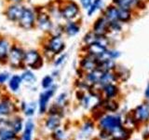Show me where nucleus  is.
Segmentation results:
<instances>
[{
    "label": "nucleus",
    "mask_w": 149,
    "mask_h": 140,
    "mask_svg": "<svg viewBox=\"0 0 149 140\" xmlns=\"http://www.w3.org/2000/svg\"><path fill=\"white\" fill-rule=\"evenodd\" d=\"M66 43L62 36L47 35L41 43V52L46 61L52 62L56 55L65 51Z\"/></svg>",
    "instance_id": "1"
},
{
    "label": "nucleus",
    "mask_w": 149,
    "mask_h": 140,
    "mask_svg": "<svg viewBox=\"0 0 149 140\" xmlns=\"http://www.w3.org/2000/svg\"><path fill=\"white\" fill-rule=\"evenodd\" d=\"M59 3L62 21H79L81 17V7L74 0H62Z\"/></svg>",
    "instance_id": "2"
},
{
    "label": "nucleus",
    "mask_w": 149,
    "mask_h": 140,
    "mask_svg": "<svg viewBox=\"0 0 149 140\" xmlns=\"http://www.w3.org/2000/svg\"><path fill=\"white\" fill-rule=\"evenodd\" d=\"M24 49L21 43L16 41H13L12 46L9 50V53L8 56L7 64L9 65V67L12 69H24V56H25Z\"/></svg>",
    "instance_id": "3"
},
{
    "label": "nucleus",
    "mask_w": 149,
    "mask_h": 140,
    "mask_svg": "<svg viewBox=\"0 0 149 140\" xmlns=\"http://www.w3.org/2000/svg\"><path fill=\"white\" fill-rule=\"evenodd\" d=\"M36 8L32 6H24L23 11L19 19L16 24L19 28H21L23 31H30L36 29Z\"/></svg>",
    "instance_id": "4"
},
{
    "label": "nucleus",
    "mask_w": 149,
    "mask_h": 140,
    "mask_svg": "<svg viewBox=\"0 0 149 140\" xmlns=\"http://www.w3.org/2000/svg\"><path fill=\"white\" fill-rule=\"evenodd\" d=\"M99 126L102 131L112 134L116 130L123 126V120L120 114L104 113L99 119Z\"/></svg>",
    "instance_id": "5"
},
{
    "label": "nucleus",
    "mask_w": 149,
    "mask_h": 140,
    "mask_svg": "<svg viewBox=\"0 0 149 140\" xmlns=\"http://www.w3.org/2000/svg\"><path fill=\"white\" fill-rule=\"evenodd\" d=\"M37 15H36V29H38L42 33L46 35L50 34L54 27V20L49 15V13L47 10V8L44 7L36 8Z\"/></svg>",
    "instance_id": "6"
},
{
    "label": "nucleus",
    "mask_w": 149,
    "mask_h": 140,
    "mask_svg": "<svg viewBox=\"0 0 149 140\" xmlns=\"http://www.w3.org/2000/svg\"><path fill=\"white\" fill-rule=\"evenodd\" d=\"M45 58L38 49H28L25 51L24 66L32 70H38L43 67Z\"/></svg>",
    "instance_id": "7"
},
{
    "label": "nucleus",
    "mask_w": 149,
    "mask_h": 140,
    "mask_svg": "<svg viewBox=\"0 0 149 140\" xmlns=\"http://www.w3.org/2000/svg\"><path fill=\"white\" fill-rule=\"evenodd\" d=\"M24 6V4H6L3 10V15L8 22L17 23L23 11Z\"/></svg>",
    "instance_id": "8"
},
{
    "label": "nucleus",
    "mask_w": 149,
    "mask_h": 140,
    "mask_svg": "<svg viewBox=\"0 0 149 140\" xmlns=\"http://www.w3.org/2000/svg\"><path fill=\"white\" fill-rule=\"evenodd\" d=\"M111 3L121 8L130 9L137 14L146 9L148 5L147 3L139 1V0H112Z\"/></svg>",
    "instance_id": "9"
},
{
    "label": "nucleus",
    "mask_w": 149,
    "mask_h": 140,
    "mask_svg": "<svg viewBox=\"0 0 149 140\" xmlns=\"http://www.w3.org/2000/svg\"><path fill=\"white\" fill-rule=\"evenodd\" d=\"M98 64H99V60L97 58L87 53H81L78 62V68L85 74L98 68Z\"/></svg>",
    "instance_id": "10"
},
{
    "label": "nucleus",
    "mask_w": 149,
    "mask_h": 140,
    "mask_svg": "<svg viewBox=\"0 0 149 140\" xmlns=\"http://www.w3.org/2000/svg\"><path fill=\"white\" fill-rule=\"evenodd\" d=\"M91 30L98 36H109V22L101 14L92 22Z\"/></svg>",
    "instance_id": "11"
},
{
    "label": "nucleus",
    "mask_w": 149,
    "mask_h": 140,
    "mask_svg": "<svg viewBox=\"0 0 149 140\" xmlns=\"http://www.w3.org/2000/svg\"><path fill=\"white\" fill-rule=\"evenodd\" d=\"M56 90H57V86L54 85L48 90H44L42 92H40L39 98H38V106L40 113H45L47 111V107L49 106V103L50 99L54 96Z\"/></svg>",
    "instance_id": "12"
},
{
    "label": "nucleus",
    "mask_w": 149,
    "mask_h": 140,
    "mask_svg": "<svg viewBox=\"0 0 149 140\" xmlns=\"http://www.w3.org/2000/svg\"><path fill=\"white\" fill-rule=\"evenodd\" d=\"M13 40L8 36L0 34V64H7L8 56L12 46Z\"/></svg>",
    "instance_id": "13"
},
{
    "label": "nucleus",
    "mask_w": 149,
    "mask_h": 140,
    "mask_svg": "<svg viewBox=\"0 0 149 140\" xmlns=\"http://www.w3.org/2000/svg\"><path fill=\"white\" fill-rule=\"evenodd\" d=\"M132 115L138 124L146 123L149 121V107L146 103H143L135 107L132 112Z\"/></svg>",
    "instance_id": "14"
},
{
    "label": "nucleus",
    "mask_w": 149,
    "mask_h": 140,
    "mask_svg": "<svg viewBox=\"0 0 149 140\" xmlns=\"http://www.w3.org/2000/svg\"><path fill=\"white\" fill-rule=\"evenodd\" d=\"M107 49L108 48H105L104 46L101 45L100 43H98V42H94V43H91L90 45L82 46L81 52L90 54V55L93 56V57L99 59L101 56L105 52Z\"/></svg>",
    "instance_id": "15"
},
{
    "label": "nucleus",
    "mask_w": 149,
    "mask_h": 140,
    "mask_svg": "<svg viewBox=\"0 0 149 140\" xmlns=\"http://www.w3.org/2000/svg\"><path fill=\"white\" fill-rule=\"evenodd\" d=\"M102 99H116L120 95V88L118 83H110L101 88Z\"/></svg>",
    "instance_id": "16"
},
{
    "label": "nucleus",
    "mask_w": 149,
    "mask_h": 140,
    "mask_svg": "<svg viewBox=\"0 0 149 140\" xmlns=\"http://www.w3.org/2000/svg\"><path fill=\"white\" fill-rule=\"evenodd\" d=\"M81 31V22L79 21H69L63 22V35L67 37H74Z\"/></svg>",
    "instance_id": "17"
},
{
    "label": "nucleus",
    "mask_w": 149,
    "mask_h": 140,
    "mask_svg": "<svg viewBox=\"0 0 149 140\" xmlns=\"http://www.w3.org/2000/svg\"><path fill=\"white\" fill-rule=\"evenodd\" d=\"M101 14L104 16L108 22H114L118 21V7L115 6L113 4L107 5L106 7H104L102 9Z\"/></svg>",
    "instance_id": "18"
},
{
    "label": "nucleus",
    "mask_w": 149,
    "mask_h": 140,
    "mask_svg": "<svg viewBox=\"0 0 149 140\" xmlns=\"http://www.w3.org/2000/svg\"><path fill=\"white\" fill-rule=\"evenodd\" d=\"M102 74H104V71H102L101 69L96 68L94 70H92L91 72H88L85 74V76L83 78H85V80L90 84L91 87L93 86H98L100 83V80L102 78Z\"/></svg>",
    "instance_id": "19"
},
{
    "label": "nucleus",
    "mask_w": 149,
    "mask_h": 140,
    "mask_svg": "<svg viewBox=\"0 0 149 140\" xmlns=\"http://www.w3.org/2000/svg\"><path fill=\"white\" fill-rule=\"evenodd\" d=\"M138 14L136 12H134L130 9H126V8H118V21L120 22L123 24H128L132 21H133V19L136 17Z\"/></svg>",
    "instance_id": "20"
},
{
    "label": "nucleus",
    "mask_w": 149,
    "mask_h": 140,
    "mask_svg": "<svg viewBox=\"0 0 149 140\" xmlns=\"http://www.w3.org/2000/svg\"><path fill=\"white\" fill-rule=\"evenodd\" d=\"M101 107L104 112L116 113L119 109V102L116 99H102Z\"/></svg>",
    "instance_id": "21"
},
{
    "label": "nucleus",
    "mask_w": 149,
    "mask_h": 140,
    "mask_svg": "<svg viewBox=\"0 0 149 140\" xmlns=\"http://www.w3.org/2000/svg\"><path fill=\"white\" fill-rule=\"evenodd\" d=\"M15 109V105L9 98H2L0 101V117L9 115Z\"/></svg>",
    "instance_id": "22"
},
{
    "label": "nucleus",
    "mask_w": 149,
    "mask_h": 140,
    "mask_svg": "<svg viewBox=\"0 0 149 140\" xmlns=\"http://www.w3.org/2000/svg\"><path fill=\"white\" fill-rule=\"evenodd\" d=\"M22 84V79L21 75L14 74V75H11L10 78L8 79V87L12 92H18L20 91Z\"/></svg>",
    "instance_id": "23"
},
{
    "label": "nucleus",
    "mask_w": 149,
    "mask_h": 140,
    "mask_svg": "<svg viewBox=\"0 0 149 140\" xmlns=\"http://www.w3.org/2000/svg\"><path fill=\"white\" fill-rule=\"evenodd\" d=\"M110 83H118V77H116V74L115 71L104 72L98 87L102 88L104 85H107V84H110Z\"/></svg>",
    "instance_id": "24"
},
{
    "label": "nucleus",
    "mask_w": 149,
    "mask_h": 140,
    "mask_svg": "<svg viewBox=\"0 0 149 140\" xmlns=\"http://www.w3.org/2000/svg\"><path fill=\"white\" fill-rule=\"evenodd\" d=\"M116 66H118V63L116 60L112 59H106V60H101L99 61V64H98V68L101 69L102 71H115Z\"/></svg>",
    "instance_id": "25"
},
{
    "label": "nucleus",
    "mask_w": 149,
    "mask_h": 140,
    "mask_svg": "<svg viewBox=\"0 0 149 140\" xmlns=\"http://www.w3.org/2000/svg\"><path fill=\"white\" fill-rule=\"evenodd\" d=\"M21 77L22 79V82H24L29 85H33L36 82V76L34 72V70L29 68L22 69V72L21 74Z\"/></svg>",
    "instance_id": "26"
},
{
    "label": "nucleus",
    "mask_w": 149,
    "mask_h": 140,
    "mask_svg": "<svg viewBox=\"0 0 149 140\" xmlns=\"http://www.w3.org/2000/svg\"><path fill=\"white\" fill-rule=\"evenodd\" d=\"M104 8V0H93V2L91 3V7L86 10L87 16L88 17L94 16L98 11H102V9Z\"/></svg>",
    "instance_id": "27"
},
{
    "label": "nucleus",
    "mask_w": 149,
    "mask_h": 140,
    "mask_svg": "<svg viewBox=\"0 0 149 140\" xmlns=\"http://www.w3.org/2000/svg\"><path fill=\"white\" fill-rule=\"evenodd\" d=\"M115 72L116 74V77H118V82L120 81H127L130 77V69L127 68L124 65H121L118 64V66H116Z\"/></svg>",
    "instance_id": "28"
},
{
    "label": "nucleus",
    "mask_w": 149,
    "mask_h": 140,
    "mask_svg": "<svg viewBox=\"0 0 149 140\" xmlns=\"http://www.w3.org/2000/svg\"><path fill=\"white\" fill-rule=\"evenodd\" d=\"M121 56V51L116 48H113V47H110L106 50L105 52L102 54L101 57L98 59L99 61L101 60H106V59H112V60H118L120 58Z\"/></svg>",
    "instance_id": "29"
},
{
    "label": "nucleus",
    "mask_w": 149,
    "mask_h": 140,
    "mask_svg": "<svg viewBox=\"0 0 149 140\" xmlns=\"http://www.w3.org/2000/svg\"><path fill=\"white\" fill-rule=\"evenodd\" d=\"M97 36L98 35H96L94 32H92L90 29L88 32L85 33V35L82 37V46H87L91 43H94L97 40Z\"/></svg>",
    "instance_id": "30"
},
{
    "label": "nucleus",
    "mask_w": 149,
    "mask_h": 140,
    "mask_svg": "<svg viewBox=\"0 0 149 140\" xmlns=\"http://www.w3.org/2000/svg\"><path fill=\"white\" fill-rule=\"evenodd\" d=\"M124 24L121 23L118 21H114V22H109V31H110V36L111 35H118L123 31Z\"/></svg>",
    "instance_id": "31"
},
{
    "label": "nucleus",
    "mask_w": 149,
    "mask_h": 140,
    "mask_svg": "<svg viewBox=\"0 0 149 140\" xmlns=\"http://www.w3.org/2000/svg\"><path fill=\"white\" fill-rule=\"evenodd\" d=\"M61 124L60 116L58 115H51L48 120L46 121V126L50 130H56Z\"/></svg>",
    "instance_id": "32"
},
{
    "label": "nucleus",
    "mask_w": 149,
    "mask_h": 140,
    "mask_svg": "<svg viewBox=\"0 0 149 140\" xmlns=\"http://www.w3.org/2000/svg\"><path fill=\"white\" fill-rule=\"evenodd\" d=\"M67 57H68V55H67V53L64 51V52H63V53L56 55L51 63H52L53 66H54L55 68H59L60 66H62V65H63L65 62H66Z\"/></svg>",
    "instance_id": "33"
},
{
    "label": "nucleus",
    "mask_w": 149,
    "mask_h": 140,
    "mask_svg": "<svg viewBox=\"0 0 149 140\" xmlns=\"http://www.w3.org/2000/svg\"><path fill=\"white\" fill-rule=\"evenodd\" d=\"M33 130H34V123L31 120H29L25 123L24 133L22 135V140H32Z\"/></svg>",
    "instance_id": "34"
},
{
    "label": "nucleus",
    "mask_w": 149,
    "mask_h": 140,
    "mask_svg": "<svg viewBox=\"0 0 149 140\" xmlns=\"http://www.w3.org/2000/svg\"><path fill=\"white\" fill-rule=\"evenodd\" d=\"M54 85V78L51 75H46L41 79V87L43 88V90H48Z\"/></svg>",
    "instance_id": "35"
},
{
    "label": "nucleus",
    "mask_w": 149,
    "mask_h": 140,
    "mask_svg": "<svg viewBox=\"0 0 149 140\" xmlns=\"http://www.w3.org/2000/svg\"><path fill=\"white\" fill-rule=\"evenodd\" d=\"M16 134L12 131L6 129V128H2L0 129V138L1 140H8V139H13L15 138Z\"/></svg>",
    "instance_id": "36"
},
{
    "label": "nucleus",
    "mask_w": 149,
    "mask_h": 140,
    "mask_svg": "<svg viewBox=\"0 0 149 140\" xmlns=\"http://www.w3.org/2000/svg\"><path fill=\"white\" fill-rule=\"evenodd\" d=\"M36 105V103H30V104H26L25 102L22 103V109L24 110V113L26 116H31L35 113Z\"/></svg>",
    "instance_id": "37"
},
{
    "label": "nucleus",
    "mask_w": 149,
    "mask_h": 140,
    "mask_svg": "<svg viewBox=\"0 0 149 140\" xmlns=\"http://www.w3.org/2000/svg\"><path fill=\"white\" fill-rule=\"evenodd\" d=\"M67 102V94L66 92H62L60 93L58 95V97L56 98V104L61 106H63Z\"/></svg>",
    "instance_id": "38"
},
{
    "label": "nucleus",
    "mask_w": 149,
    "mask_h": 140,
    "mask_svg": "<svg viewBox=\"0 0 149 140\" xmlns=\"http://www.w3.org/2000/svg\"><path fill=\"white\" fill-rule=\"evenodd\" d=\"M10 76L11 75L9 74V72H8V71L0 72V85H4V84L8 83Z\"/></svg>",
    "instance_id": "39"
},
{
    "label": "nucleus",
    "mask_w": 149,
    "mask_h": 140,
    "mask_svg": "<svg viewBox=\"0 0 149 140\" xmlns=\"http://www.w3.org/2000/svg\"><path fill=\"white\" fill-rule=\"evenodd\" d=\"M11 126H12L13 130L15 131V133H19V132H20V131L22 130V123L21 119H16L12 123Z\"/></svg>",
    "instance_id": "40"
},
{
    "label": "nucleus",
    "mask_w": 149,
    "mask_h": 140,
    "mask_svg": "<svg viewBox=\"0 0 149 140\" xmlns=\"http://www.w3.org/2000/svg\"><path fill=\"white\" fill-rule=\"evenodd\" d=\"M92 2H93V0H78L79 6H80L81 8L84 9V10H87V9L91 7Z\"/></svg>",
    "instance_id": "41"
},
{
    "label": "nucleus",
    "mask_w": 149,
    "mask_h": 140,
    "mask_svg": "<svg viewBox=\"0 0 149 140\" xmlns=\"http://www.w3.org/2000/svg\"><path fill=\"white\" fill-rule=\"evenodd\" d=\"M93 127H94V125H93V123H91V121H88V123H86L85 125H84L83 131L85 133L88 134V133H91V131L93 130Z\"/></svg>",
    "instance_id": "42"
},
{
    "label": "nucleus",
    "mask_w": 149,
    "mask_h": 140,
    "mask_svg": "<svg viewBox=\"0 0 149 140\" xmlns=\"http://www.w3.org/2000/svg\"><path fill=\"white\" fill-rule=\"evenodd\" d=\"M143 139H146V140L149 139V121L146 123V127H144V131L143 133Z\"/></svg>",
    "instance_id": "43"
},
{
    "label": "nucleus",
    "mask_w": 149,
    "mask_h": 140,
    "mask_svg": "<svg viewBox=\"0 0 149 140\" xmlns=\"http://www.w3.org/2000/svg\"><path fill=\"white\" fill-rule=\"evenodd\" d=\"M6 4H24L25 0H4Z\"/></svg>",
    "instance_id": "44"
},
{
    "label": "nucleus",
    "mask_w": 149,
    "mask_h": 140,
    "mask_svg": "<svg viewBox=\"0 0 149 140\" xmlns=\"http://www.w3.org/2000/svg\"><path fill=\"white\" fill-rule=\"evenodd\" d=\"M54 134H55V137L57 138V140H62V139H63V137H64L63 132V131H61V130L56 131V133H55Z\"/></svg>",
    "instance_id": "45"
},
{
    "label": "nucleus",
    "mask_w": 149,
    "mask_h": 140,
    "mask_svg": "<svg viewBox=\"0 0 149 140\" xmlns=\"http://www.w3.org/2000/svg\"><path fill=\"white\" fill-rule=\"evenodd\" d=\"M51 76H52L54 78H57V77H59V75H60V70H59V68H55L53 71H52V73L50 74Z\"/></svg>",
    "instance_id": "46"
},
{
    "label": "nucleus",
    "mask_w": 149,
    "mask_h": 140,
    "mask_svg": "<svg viewBox=\"0 0 149 140\" xmlns=\"http://www.w3.org/2000/svg\"><path fill=\"white\" fill-rule=\"evenodd\" d=\"M144 98L149 99V82L146 87V90H144Z\"/></svg>",
    "instance_id": "47"
},
{
    "label": "nucleus",
    "mask_w": 149,
    "mask_h": 140,
    "mask_svg": "<svg viewBox=\"0 0 149 140\" xmlns=\"http://www.w3.org/2000/svg\"><path fill=\"white\" fill-rule=\"evenodd\" d=\"M139 1H142V2H144V3H149V0H139Z\"/></svg>",
    "instance_id": "48"
},
{
    "label": "nucleus",
    "mask_w": 149,
    "mask_h": 140,
    "mask_svg": "<svg viewBox=\"0 0 149 140\" xmlns=\"http://www.w3.org/2000/svg\"><path fill=\"white\" fill-rule=\"evenodd\" d=\"M144 103H146V104L148 106V107H149V99H146V102H144Z\"/></svg>",
    "instance_id": "49"
},
{
    "label": "nucleus",
    "mask_w": 149,
    "mask_h": 140,
    "mask_svg": "<svg viewBox=\"0 0 149 140\" xmlns=\"http://www.w3.org/2000/svg\"><path fill=\"white\" fill-rule=\"evenodd\" d=\"M1 94H2V92H1V90H0V97H1Z\"/></svg>",
    "instance_id": "50"
},
{
    "label": "nucleus",
    "mask_w": 149,
    "mask_h": 140,
    "mask_svg": "<svg viewBox=\"0 0 149 140\" xmlns=\"http://www.w3.org/2000/svg\"><path fill=\"white\" fill-rule=\"evenodd\" d=\"M111 140H116V139H114V138H112Z\"/></svg>",
    "instance_id": "51"
},
{
    "label": "nucleus",
    "mask_w": 149,
    "mask_h": 140,
    "mask_svg": "<svg viewBox=\"0 0 149 140\" xmlns=\"http://www.w3.org/2000/svg\"><path fill=\"white\" fill-rule=\"evenodd\" d=\"M8 140H12V139H8Z\"/></svg>",
    "instance_id": "52"
}]
</instances>
